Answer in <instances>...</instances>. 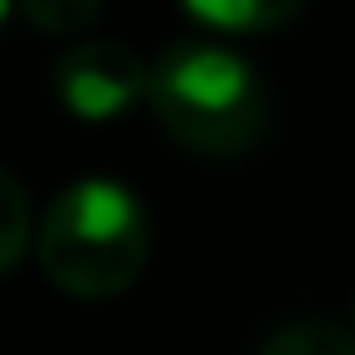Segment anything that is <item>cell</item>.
Returning <instances> with one entry per match:
<instances>
[{"instance_id": "obj_1", "label": "cell", "mask_w": 355, "mask_h": 355, "mask_svg": "<svg viewBox=\"0 0 355 355\" xmlns=\"http://www.w3.org/2000/svg\"><path fill=\"white\" fill-rule=\"evenodd\" d=\"M39 266L72 300H111L133 288L150 255V216L133 189L111 178L67 183L39 227Z\"/></svg>"}, {"instance_id": "obj_2", "label": "cell", "mask_w": 355, "mask_h": 355, "mask_svg": "<svg viewBox=\"0 0 355 355\" xmlns=\"http://www.w3.org/2000/svg\"><path fill=\"white\" fill-rule=\"evenodd\" d=\"M155 122L194 155L233 161L266 128V94L244 55L222 44H172L150 67Z\"/></svg>"}, {"instance_id": "obj_3", "label": "cell", "mask_w": 355, "mask_h": 355, "mask_svg": "<svg viewBox=\"0 0 355 355\" xmlns=\"http://www.w3.org/2000/svg\"><path fill=\"white\" fill-rule=\"evenodd\" d=\"M50 83L78 122H111L133 111V100H150V61H139L116 39H83L55 61Z\"/></svg>"}, {"instance_id": "obj_4", "label": "cell", "mask_w": 355, "mask_h": 355, "mask_svg": "<svg viewBox=\"0 0 355 355\" xmlns=\"http://www.w3.org/2000/svg\"><path fill=\"white\" fill-rule=\"evenodd\" d=\"M183 6L216 33H266V28H283L305 0H183Z\"/></svg>"}, {"instance_id": "obj_5", "label": "cell", "mask_w": 355, "mask_h": 355, "mask_svg": "<svg viewBox=\"0 0 355 355\" xmlns=\"http://www.w3.org/2000/svg\"><path fill=\"white\" fill-rule=\"evenodd\" d=\"M261 355H355V333L333 322H288L261 344Z\"/></svg>"}, {"instance_id": "obj_6", "label": "cell", "mask_w": 355, "mask_h": 355, "mask_svg": "<svg viewBox=\"0 0 355 355\" xmlns=\"http://www.w3.org/2000/svg\"><path fill=\"white\" fill-rule=\"evenodd\" d=\"M33 244V205H28V189L0 166V272H11Z\"/></svg>"}, {"instance_id": "obj_7", "label": "cell", "mask_w": 355, "mask_h": 355, "mask_svg": "<svg viewBox=\"0 0 355 355\" xmlns=\"http://www.w3.org/2000/svg\"><path fill=\"white\" fill-rule=\"evenodd\" d=\"M22 22H33L39 33H83L100 17V0H17Z\"/></svg>"}, {"instance_id": "obj_8", "label": "cell", "mask_w": 355, "mask_h": 355, "mask_svg": "<svg viewBox=\"0 0 355 355\" xmlns=\"http://www.w3.org/2000/svg\"><path fill=\"white\" fill-rule=\"evenodd\" d=\"M17 11V0H0V28H6V17Z\"/></svg>"}, {"instance_id": "obj_9", "label": "cell", "mask_w": 355, "mask_h": 355, "mask_svg": "<svg viewBox=\"0 0 355 355\" xmlns=\"http://www.w3.org/2000/svg\"><path fill=\"white\" fill-rule=\"evenodd\" d=\"M349 333H355V327H349Z\"/></svg>"}]
</instances>
